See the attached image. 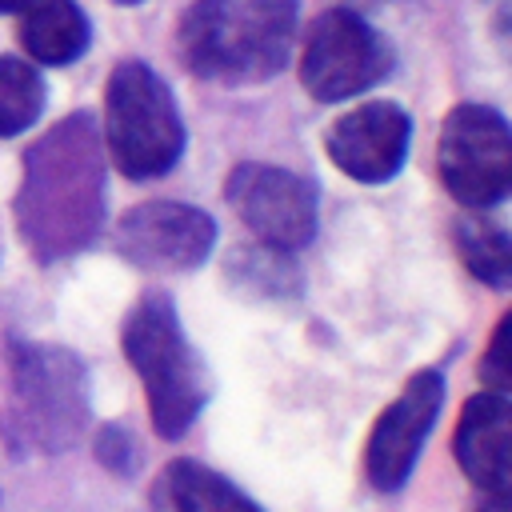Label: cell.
Here are the masks:
<instances>
[{
  "label": "cell",
  "mask_w": 512,
  "mask_h": 512,
  "mask_svg": "<svg viewBox=\"0 0 512 512\" xmlns=\"http://www.w3.org/2000/svg\"><path fill=\"white\" fill-rule=\"evenodd\" d=\"M104 148L128 180H156L184 152L180 108L144 60H120L104 88Z\"/></svg>",
  "instance_id": "5b68a950"
},
{
  "label": "cell",
  "mask_w": 512,
  "mask_h": 512,
  "mask_svg": "<svg viewBox=\"0 0 512 512\" xmlns=\"http://www.w3.org/2000/svg\"><path fill=\"white\" fill-rule=\"evenodd\" d=\"M120 4H140V0H120Z\"/></svg>",
  "instance_id": "7402d4cb"
},
{
  "label": "cell",
  "mask_w": 512,
  "mask_h": 512,
  "mask_svg": "<svg viewBox=\"0 0 512 512\" xmlns=\"http://www.w3.org/2000/svg\"><path fill=\"white\" fill-rule=\"evenodd\" d=\"M20 12H24L20 44L36 64L64 68L84 56L92 28H88V16L72 0H28Z\"/></svg>",
  "instance_id": "4fadbf2b"
},
{
  "label": "cell",
  "mask_w": 512,
  "mask_h": 512,
  "mask_svg": "<svg viewBox=\"0 0 512 512\" xmlns=\"http://www.w3.org/2000/svg\"><path fill=\"white\" fill-rule=\"evenodd\" d=\"M476 512H508V492H488V500Z\"/></svg>",
  "instance_id": "d6986e66"
},
{
  "label": "cell",
  "mask_w": 512,
  "mask_h": 512,
  "mask_svg": "<svg viewBox=\"0 0 512 512\" xmlns=\"http://www.w3.org/2000/svg\"><path fill=\"white\" fill-rule=\"evenodd\" d=\"M296 16V0H192L176 24V52L204 80L260 84L288 64Z\"/></svg>",
  "instance_id": "7a4b0ae2"
},
{
  "label": "cell",
  "mask_w": 512,
  "mask_h": 512,
  "mask_svg": "<svg viewBox=\"0 0 512 512\" xmlns=\"http://www.w3.org/2000/svg\"><path fill=\"white\" fill-rule=\"evenodd\" d=\"M8 412L4 436L16 452H64L88 428V368L72 348L12 340L8 344Z\"/></svg>",
  "instance_id": "277c9868"
},
{
  "label": "cell",
  "mask_w": 512,
  "mask_h": 512,
  "mask_svg": "<svg viewBox=\"0 0 512 512\" xmlns=\"http://www.w3.org/2000/svg\"><path fill=\"white\" fill-rule=\"evenodd\" d=\"M104 220V140L92 112L52 124L28 152L16 192V228L40 264L84 252Z\"/></svg>",
  "instance_id": "6da1fadb"
},
{
  "label": "cell",
  "mask_w": 512,
  "mask_h": 512,
  "mask_svg": "<svg viewBox=\"0 0 512 512\" xmlns=\"http://www.w3.org/2000/svg\"><path fill=\"white\" fill-rule=\"evenodd\" d=\"M508 416H512L508 396L484 388L464 400L456 420V436H452L456 464L484 492H508Z\"/></svg>",
  "instance_id": "7c38bea8"
},
{
  "label": "cell",
  "mask_w": 512,
  "mask_h": 512,
  "mask_svg": "<svg viewBox=\"0 0 512 512\" xmlns=\"http://www.w3.org/2000/svg\"><path fill=\"white\" fill-rule=\"evenodd\" d=\"M44 80L32 64L16 56H0V136H20L44 112Z\"/></svg>",
  "instance_id": "2e32d148"
},
{
  "label": "cell",
  "mask_w": 512,
  "mask_h": 512,
  "mask_svg": "<svg viewBox=\"0 0 512 512\" xmlns=\"http://www.w3.org/2000/svg\"><path fill=\"white\" fill-rule=\"evenodd\" d=\"M96 460H100L108 472H116V476L132 472V468H136V444H132V432L120 428V424H104V428L96 432Z\"/></svg>",
  "instance_id": "e0dca14e"
},
{
  "label": "cell",
  "mask_w": 512,
  "mask_h": 512,
  "mask_svg": "<svg viewBox=\"0 0 512 512\" xmlns=\"http://www.w3.org/2000/svg\"><path fill=\"white\" fill-rule=\"evenodd\" d=\"M408 140H412L408 112L392 100H368L344 112L328 128L324 148H328V160L344 176L360 184H384L404 168Z\"/></svg>",
  "instance_id": "8fae6325"
},
{
  "label": "cell",
  "mask_w": 512,
  "mask_h": 512,
  "mask_svg": "<svg viewBox=\"0 0 512 512\" xmlns=\"http://www.w3.org/2000/svg\"><path fill=\"white\" fill-rule=\"evenodd\" d=\"M224 196L240 224L276 252H296L316 236V188L312 180L276 168V164H256L244 160L228 172Z\"/></svg>",
  "instance_id": "ba28073f"
},
{
  "label": "cell",
  "mask_w": 512,
  "mask_h": 512,
  "mask_svg": "<svg viewBox=\"0 0 512 512\" xmlns=\"http://www.w3.org/2000/svg\"><path fill=\"white\" fill-rule=\"evenodd\" d=\"M120 348L144 384L152 428L164 440H180L204 412L212 396V376L196 356L192 340L184 336L168 292H144L128 308L120 324Z\"/></svg>",
  "instance_id": "3957f363"
},
{
  "label": "cell",
  "mask_w": 512,
  "mask_h": 512,
  "mask_svg": "<svg viewBox=\"0 0 512 512\" xmlns=\"http://www.w3.org/2000/svg\"><path fill=\"white\" fill-rule=\"evenodd\" d=\"M392 72L388 40L352 8H328L312 20L304 56H300V84L320 104L352 100L376 88Z\"/></svg>",
  "instance_id": "8992f818"
},
{
  "label": "cell",
  "mask_w": 512,
  "mask_h": 512,
  "mask_svg": "<svg viewBox=\"0 0 512 512\" xmlns=\"http://www.w3.org/2000/svg\"><path fill=\"white\" fill-rule=\"evenodd\" d=\"M212 244V216L180 200H144L116 224L120 256L144 272H192L212 256Z\"/></svg>",
  "instance_id": "9c48e42d"
},
{
  "label": "cell",
  "mask_w": 512,
  "mask_h": 512,
  "mask_svg": "<svg viewBox=\"0 0 512 512\" xmlns=\"http://www.w3.org/2000/svg\"><path fill=\"white\" fill-rule=\"evenodd\" d=\"M508 336H512V316H500L492 340H488V352L480 360V376L492 392H508V380H512V368H508Z\"/></svg>",
  "instance_id": "ac0fdd59"
},
{
  "label": "cell",
  "mask_w": 512,
  "mask_h": 512,
  "mask_svg": "<svg viewBox=\"0 0 512 512\" xmlns=\"http://www.w3.org/2000/svg\"><path fill=\"white\" fill-rule=\"evenodd\" d=\"M156 500L164 512H264L248 492L200 460H172L156 484Z\"/></svg>",
  "instance_id": "5bb4252c"
},
{
  "label": "cell",
  "mask_w": 512,
  "mask_h": 512,
  "mask_svg": "<svg viewBox=\"0 0 512 512\" xmlns=\"http://www.w3.org/2000/svg\"><path fill=\"white\" fill-rule=\"evenodd\" d=\"M436 168L444 188L468 208H492L512 188L508 120L488 104H456L436 140Z\"/></svg>",
  "instance_id": "52a82bcc"
},
{
  "label": "cell",
  "mask_w": 512,
  "mask_h": 512,
  "mask_svg": "<svg viewBox=\"0 0 512 512\" xmlns=\"http://www.w3.org/2000/svg\"><path fill=\"white\" fill-rule=\"evenodd\" d=\"M24 4H28V0H0V16H4V12H20Z\"/></svg>",
  "instance_id": "44dd1931"
},
{
  "label": "cell",
  "mask_w": 512,
  "mask_h": 512,
  "mask_svg": "<svg viewBox=\"0 0 512 512\" xmlns=\"http://www.w3.org/2000/svg\"><path fill=\"white\" fill-rule=\"evenodd\" d=\"M440 404H444V380H440V372L428 368V372H416L400 388V396L380 412V420L372 424V436H368V452H364L368 480L380 492L404 488V480L412 476L420 448L440 416Z\"/></svg>",
  "instance_id": "30bf717a"
},
{
  "label": "cell",
  "mask_w": 512,
  "mask_h": 512,
  "mask_svg": "<svg viewBox=\"0 0 512 512\" xmlns=\"http://www.w3.org/2000/svg\"><path fill=\"white\" fill-rule=\"evenodd\" d=\"M456 252L464 268L484 280L488 288H508L512 284V240L500 224L492 220H456Z\"/></svg>",
  "instance_id": "9a60e30c"
},
{
  "label": "cell",
  "mask_w": 512,
  "mask_h": 512,
  "mask_svg": "<svg viewBox=\"0 0 512 512\" xmlns=\"http://www.w3.org/2000/svg\"><path fill=\"white\" fill-rule=\"evenodd\" d=\"M376 4H384V0H344L340 8H352V12H360V8H376Z\"/></svg>",
  "instance_id": "ffe728a7"
}]
</instances>
